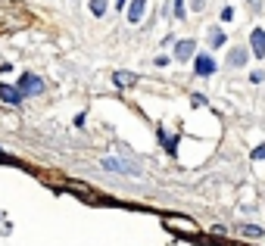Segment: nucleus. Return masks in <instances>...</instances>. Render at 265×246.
Masks as SVG:
<instances>
[{
    "label": "nucleus",
    "instance_id": "obj_1",
    "mask_svg": "<svg viewBox=\"0 0 265 246\" xmlns=\"http://www.w3.org/2000/svg\"><path fill=\"white\" fill-rule=\"evenodd\" d=\"M41 90H44V81L38 75L25 72V75L19 78V93H41Z\"/></svg>",
    "mask_w": 265,
    "mask_h": 246
},
{
    "label": "nucleus",
    "instance_id": "obj_2",
    "mask_svg": "<svg viewBox=\"0 0 265 246\" xmlns=\"http://www.w3.org/2000/svg\"><path fill=\"white\" fill-rule=\"evenodd\" d=\"M197 53V41H190V38H184V41H178V47H175V56L181 63H187L190 56Z\"/></svg>",
    "mask_w": 265,
    "mask_h": 246
},
{
    "label": "nucleus",
    "instance_id": "obj_3",
    "mask_svg": "<svg viewBox=\"0 0 265 246\" xmlns=\"http://www.w3.org/2000/svg\"><path fill=\"white\" fill-rule=\"evenodd\" d=\"M144 13H147V0H131V6H128V22H141L144 19Z\"/></svg>",
    "mask_w": 265,
    "mask_h": 246
},
{
    "label": "nucleus",
    "instance_id": "obj_4",
    "mask_svg": "<svg viewBox=\"0 0 265 246\" xmlns=\"http://www.w3.org/2000/svg\"><path fill=\"white\" fill-rule=\"evenodd\" d=\"M250 44H253V53H256V56H265V31L262 28H253Z\"/></svg>",
    "mask_w": 265,
    "mask_h": 246
},
{
    "label": "nucleus",
    "instance_id": "obj_5",
    "mask_svg": "<svg viewBox=\"0 0 265 246\" xmlns=\"http://www.w3.org/2000/svg\"><path fill=\"white\" fill-rule=\"evenodd\" d=\"M212 72H215V60L206 56V53H200L197 56V75H212Z\"/></svg>",
    "mask_w": 265,
    "mask_h": 246
},
{
    "label": "nucleus",
    "instance_id": "obj_6",
    "mask_svg": "<svg viewBox=\"0 0 265 246\" xmlns=\"http://www.w3.org/2000/svg\"><path fill=\"white\" fill-rule=\"evenodd\" d=\"M0 97H3V103H19V100H22V93H19V87L0 84Z\"/></svg>",
    "mask_w": 265,
    "mask_h": 246
},
{
    "label": "nucleus",
    "instance_id": "obj_7",
    "mask_svg": "<svg viewBox=\"0 0 265 246\" xmlns=\"http://www.w3.org/2000/svg\"><path fill=\"white\" fill-rule=\"evenodd\" d=\"M112 81H116L119 87H128V84H134V81H137V75L134 72H116V75H112Z\"/></svg>",
    "mask_w": 265,
    "mask_h": 246
},
{
    "label": "nucleus",
    "instance_id": "obj_8",
    "mask_svg": "<svg viewBox=\"0 0 265 246\" xmlns=\"http://www.w3.org/2000/svg\"><path fill=\"white\" fill-rule=\"evenodd\" d=\"M247 63V50H240V47H237V50H231V56H228V66H244Z\"/></svg>",
    "mask_w": 265,
    "mask_h": 246
},
{
    "label": "nucleus",
    "instance_id": "obj_9",
    "mask_svg": "<svg viewBox=\"0 0 265 246\" xmlns=\"http://www.w3.org/2000/svg\"><path fill=\"white\" fill-rule=\"evenodd\" d=\"M103 168H112V171H131V168H125L119 159H103Z\"/></svg>",
    "mask_w": 265,
    "mask_h": 246
},
{
    "label": "nucleus",
    "instance_id": "obj_10",
    "mask_svg": "<svg viewBox=\"0 0 265 246\" xmlns=\"http://www.w3.org/2000/svg\"><path fill=\"white\" fill-rule=\"evenodd\" d=\"M90 13L103 16V13H106V0H90Z\"/></svg>",
    "mask_w": 265,
    "mask_h": 246
},
{
    "label": "nucleus",
    "instance_id": "obj_11",
    "mask_svg": "<svg viewBox=\"0 0 265 246\" xmlns=\"http://www.w3.org/2000/svg\"><path fill=\"white\" fill-rule=\"evenodd\" d=\"M222 44H225V34L215 28V31H212V47H222Z\"/></svg>",
    "mask_w": 265,
    "mask_h": 246
},
{
    "label": "nucleus",
    "instance_id": "obj_12",
    "mask_svg": "<svg viewBox=\"0 0 265 246\" xmlns=\"http://www.w3.org/2000/svg\"><path fill=\"white\" fill-rule=\"evenodd\" d=\"M175 16L184 19V0H175Z\"/></svg>",
    "mask_w": 265,
    "mask_h": 246
},
{
    "label": "nucleus",
    "instance_id": "obj_13",
    "mask_svg": "<svg viewBox=\"0 0 265 246\" xmlns=\"http://www.w3.org/2000/svg\"><path fill=\"white\" fill-rule=\"evenodd\" d=\"M244 234H250V237H259L262 231H259V228H253V225H247V228H244Z\"/></svg>",
    "mask_w": 265,
    "mask_h": 246
},
{
    "label": "nucleus",
    "instance_id": "obj_14",
    "mask_svg": "<svg viewBox=\"0 0 265 246\" xmlns=\"http://www.w3.org/2000/svg\"><path fill=\"white\" fill-rule=\"evenodd\" d=\"M222 19H225V22H228V19H234V9H231V6H225V9H222Z\"/></svg>",
    "mask_w": 265,
    "mask_h": 246
},
{
    "label": "nucleus",
    "instance_id": "obj_15",
    "mask_svg": "<svg viewBox=\"0 0 265 246\" xmlns=\"http://www.w3.org/2000/svg\"><path fill=\"white\" fill-rule=\"evenodd\" d=\"M190 6H193V9H203V6H206V0H190Z\"/></svg>",
    "mask_w": 265,
    "mask_h": 246
},
{
    "label": "nucleus",
    "instance_id": "obj_16",
    "mask_svg": "<svg viewBox=\"0 0 265 246\" xmlns=\"http://www.w3.org/2000/svg\"><path fill=\"white\" fill-rule=\"evenodd\" d=\"M116 3H119V6H125V0H116Z\"/></svg>",
    "mask_w": 265,
    "mask_h": 246
}]
</instances>
